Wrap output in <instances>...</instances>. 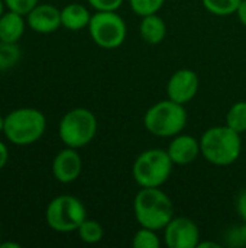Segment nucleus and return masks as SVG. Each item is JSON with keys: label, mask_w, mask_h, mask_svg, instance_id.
Masks as SVG:
<instances>
[{"label": "nucleus", "mask_w": 246, "mask_h": 248, "mask_svg": "<svg viewBox=\"0 0 246 248\" xmlns=\"http://www.w3.org/2000/svg\"><path fill=\"white\" fill-rule=\"evenodd\" d=\"M133 214L141 227L161 231L175 217V209L161 187H141L133 199Z\"/></svg>", "instance_id": "obj_1"}, {"label": "nucleus", "mask_w": 246, "mask_h": 248, "mask_svg": "<svg viewBox=\"0 0 246 248\" xmlns=\"http://www.w3.org/2000/svg\"><path fill=\"white\" fill-rule=\"evenodd\" d=\"M242 134L228 125L212 126L200 138L202 157L217 167L233 164L242 153Z\"/></svg>", "instance_id": "obj_2"}, {"label": "nucleus", "mask_w": 246, "mask_h": 248, "mask_svg": "<svg viewBox=\"0 0 246 248\" xmlns=\"http://www.w3.org/2000/svg\"><path fill=\"white\" fill-rule=\"evenodd\" d=\"M46 131L45 115L35 108H19L4 116L3 134L9 142L28 147L39 141Z\"/></svg>", "instance_id": "obj_3"}, {"label": "nucleus", "mask_w": 246, "mask_h": 248, "mask_svg": "<svg viewBox=\"0 0 246 248\" xmlns=\"http://www.w3.org/2000/svg\"><path fill=\"white\" fill-rule=\"evenodd\" d=\"M187 110L171 99H165L152 105L144 116L145 129L158 138H173L187 126Z\"/></svg>", "instance_id": "obj_4"}, {"label": "nucleus", "mask_w": 246, "mask_h": 248, "mask_svg": "<svg viewBox=\"0 0 246 248\" xmlns=\"http://www.w3.org/2000/svg\"><path fill=\"white\" fill-rule=\"evenodd\" d=\"M174 166L167 150L149 148L135 158L132 176L139 187H161L171 177Z\"/></svg>", "instance_id": "obj_5"}, {"label": "nucleus", "mask_w": 246, "mask_h": 248, "mask_svg": "<svg viewBox=\"0 0 246 248\" xmlns=\"http://www.w3.org/2000/svg\"><path fill=\"white\" fill-rule=\"evenodd\" d=\"M97 134V118L87 108H74L59 121L58 135L65 147L83 148L88 145Z\"/></svg>", "instance_id": "obj_6"}, {"label": "nucleus", "mask_w": 246, "mask_h": 248, "mask_svg": "<svg viewBox=\"0 0 246 248\" xmlns=\"http://www.w3.org/2000/svg\"><path fill=\"white\" fill-rule=\"evenodd\" d=\"M87 219L84 203L72 195H59L54 198L45 211L48 227L57 232H72Z\"/></svg>", "instance_id": "obj_7"}, {"label": "nucleus", "mask_w": 246, "mask_h": 248, "mask_svg": "<svg viewBox=\"0 0 246 248\" xmlns=\"http://www.w3.org/2000/svg\"><path fill=\"white\" fill-rule=\"evenodd\" d=\"M87 29L93 42L104 49L119 48L128 35L126 22L117 12H96Z\"/></svg>", "instance_id": "obj_8"}, {"label": "nucleus", "mask_w": 246, "mask_h": 248, "mask_svg": "<svg viewBox=\"0 0 246 248\" xmlns=\"http://www.w3.org/2000/svg\"><path fill=\"white\" fill-rule=\"evenodd\" d=\"M162 231L168 248H197L202 238L199 225L187 217H174Z\"/></svg>", "instance_id": "obj_9"}, {"label": "nucleus", "mask_w": 246, "mask_h": 248, "mask_svg": "<svg viewBox=\"0 0 246 248\" xmlns=\"http://www.w3.org/2000/svg\"><path fill=\"white\" fill-rule=\"evenodd\" d=\"M199 87V74L191 68H180L167 83V96L180 105H187L197 96Z\"/></svg>", "instance_id": "obj_10"}, {"label": "nucleus", "mask_w": 246, "mask_h": 248, "mask_svg": "<svg viewBox=\"0 0 246 248\" xmlns=\"http://www.w3.org/2000/svg\"><path fill=\"white\" fill-rule=\"evenodd\" d=\"M83 171V160L77 148L65 147L52 160V174L57 182L70 185L75 182Z\"/></svg>", "instance_id": "obj_11"}, {"label": "nucleus", "mask_w": 246, "mask_h": 248, "mask_svg": "<svg viewBox=\"0 0 246 248\" xmlns=\"http://www.w3.org/2000/svg\"><path fill=\"white\" fill-rule=\"evenodd\" d=\"M25 17L28 26L36 33H52L62 26L61 10L49 3H38Z\"/></svg>", "instance_id": "obj_12"}, {"label": "nucleus", "mask_w": 246, "mask_h": 248, "mask_svg": "<svg viewBox=\"0 0 246 248\" xmlns=\"http://www.w3.org/2000/svg\"><path fill=\"white\" fill-rule=\"evenodd\" d=\"M173 163L175 166H187L191 164L202 155L200 140L194 138L188 134H178L173 137L168 148H167Z\"/></svg>", "instance_id": "obj_13"}, {"label": "nucleus", "mask_w": 246, "mask_h": 248, "mask_svg": "<svg viewBox=\"0 0 246 248\" xmlns=\"http://www.w3.org/2000/svg\"><path fill=\"white\" fill-rule=\"evenodd\" d=\"M26 17L20 13L7 10L0 16V41L17 44L25 33Z\"/></svg>", "instance_id": "obj_14"}, {"label": "nucleus", "mask_w": 246, "mask_h": 248, "mask_svg": "<svg viewBox=\"0 0 246 248\" xmlns=\"http://www.w3.org/2000/svg\"><path fill=\"white\" fill-rule=\"evenodd\" d=\"M91 20V13L84 4L70 3L61 9V23L65 29L77 32L84 28H88Z\"/></svg>", "instance_id": "obj_15"}, {"label": "nucleus", "mask_w": 246, "mask_h": 248, "mask_svg": "<svg viewBox=\"0 0 246 248\" xmlns=\"http://www.w3.org/2000/svg\"><path fill=\"white\" fill-rule=\"evenodd\" d=\"M139 33L141 38L149 45H158L165 39L167 35V25L158 13L142 16L139 23Z\"/></svg>", "instance_id": "obj_16"}, {"label": "nucleus", "mask_w": 246, "mask_h": 248, "mask_svg": "<svg viewBox=\"0 0 246 248\" xmlns=\"http://www.w3.org/2000/svg\"><path fill=\"white\" fill-rule=\"evenodd\" d=\"M80 240L86 244H97L104 237L103 225L94 219H86L77 230Z\"/></svg>", "instance_id": "obj_17"}, {"label": "nucleus", "mask_w": 246, "mask_h": 248, "mask_svg": "<svg viewBox=\"0 0 246 248\" xmlns=\"http://www.w3.org/2000/svg\"><path fill=\"white\" fill-rule=\"evenodd\" d=\"M226 125L239 134L246 132V102L241 100L233 103L226 113Z\"/></svg>", "instance_id": "obj_18"}, {"label": "nucleus", "mask_w": 246, "mask_h": 248, "mask_svg": "<svg viewBox=\"0 0 246 248\" xmlns=\"http://www.w3.org/2000/svg\"><path fill=\"white\" fill-rule=\"evenodd\" d=\"M204 9L215 16L235 15L242 0H202Z\"/></svg>", "instance_id": "obj_19"}, {"label": "nucleus", "mask_w": 246, "mask_h": 248, "mask_svg": "<svg viewBox=\"0 0 246 248\" xmlns=\"http://www.w3.org/2000/svg\"><path fill=\"white\" fill-rule=\"evenodd\" d=\"M157 232L155 230L141 227L132 238V246L135 248H159L161 240Z\"/></svg>", "instance_id": "obj_20"}, {"label": "nucleus", "mask_w": 246, "mask_h": 248, "mask_svg": "<svg viewBox=\"0 0 246 248\" xmlns=\"http://www.w3.org/2000/svg\"><path fill=\"white\" fill-rule=\"evenodd\" d=\"M20 60V49L16 44L0 41V71L12 68Z\"/></svg>", "instance_id": "obj_21"}, {"label": "nucleus", "mask_w": 246, "mask_h": 248, "mask_svg": "<svg viewBox=\"0 0 246 248\" xmlns=\"http://www.w3.org/2000/svg\"><path fill=\"white\" fill-rule=\"evenodd\" d=\"M129 4L138 16H148L158 13L165 4V0H129Z\"/></svg>", "instance_id": "obj_22"}, {"label": "nucleus", "mask_w": 246, "mask_h": 248, "mask_svg": "<svg viewBox=\"0 0 246 248\" xmlns=\"http://www.w3.org/2000/svg\"><path fill=\"white\" fill-rule=\"evenodd\" d=\"M225 246L231 248L246 247V222L232 227L225 234Z\"/></svg>", "instance_id": "obj_23"}, {"label": "nucleus", "mask_w": 246, "mask_h": 248, "mask_svg": "<svg viewBox=\"0 0 246 248\" xmlns=\"http://www.w3.org/2000/svg\"><path fill=\"white\" fill-rule=\"evenodd\" d=\"M3 1H4L7 10L20 13L23 16H26L39 3V0H3Z\"/></svg>", "instance_id": "obj_24"}, {"label": "nucleus", "mask_w": 246, "mask_h": 248, "mask_svg": "<svg viewBox=\"0 0 246 248\" xmlns=\"http://www.w3.org/2000/svg\"><path fill=\"white\" fill-rule=\"evenodd\" d=\"M125 0H87L96 12H117Z\"/></svg>", "instance_id": "obj_25"}, {"label": "nucleus", "mask_w": 246, "mask_h": 248, "mask_svg": "<svg viewBox=\"0 0 246 248\" xmlns=\"http://www.w3.org/2000/svg\"><path fill=\"white\" fill-rule=\"evenodd\" d=\"M236 209H238V214L241 217V219L246 222V189H244L241 192V195L238 196V201H236Z\"/></svg>", "instance_id": "obj_26"}, {"label": "nucleus", "mask_w": 246, "mask_h": 248, "mask_svg": "<svg viewBox=\"0 0 246 248\" xmlns=\"http://www.w3.org/2000/svg\"><path fill=\"white\" fill-rule=\"evenodd\" d=\"M9 161V150H7V145L0 141V170H3L6 167Z\"/></svg>", "instance_id": "obj_27"}, {"label": "nucleus", "mask_w": 246, "mask_h": 248, "mask_svg": "<svg viewBox=\"0 0 246 248\" xmlns=\"http://www.w3.org/2000/svg\"><path fill=\"white\" fill-rule=\"evenodd\" d=\"M235 15L238 16L239 22L246 28V0H242V3L239 4V7H238Z\"/></svg>", "instance_id": "obj_28"}, {"label": "nucleus", "mask_w": 246, "mask_h": 248, "mask_svg": "<svg viewBox=\"0 0 246 248\" xmlns=\"http://www.w3.org/2000/svg\"><path fill=\"white\" fill-rule=\"evenodd\" d=\"M222 247V244L220 243H215V241H202L200 240V243H199V246L197 248H220Z\"/></svg>", "instance_id": "obj_29"}, {"label": "nucleus", "mask_w": 246, "mask_h": 248, "mask_svg": "<svg viewBox=\"0 0 246 248\" xmlns=\"http://www.w3.org/2000/svg\"><path fill=\"white\" fill-rule=\"evenodd\" d=\"M22 246L19 243H12V241H7V243H0V248H20Z\"/></svg>", "instance_id": "obj_30"}, {"label": "nucleus", "mask_w": 246, "mask_h": 248, "mask_svg": "<svg viewBox=\"0 0 246 248\" xmlns=\"http://www.w3.org/2000/svg\"><path fill=\"white\" fill-rule=\"evenodd\" d=\"M3 129H4V118L0 115V134H3Z\"/></svg>", "instance_id": "obj_31"}, {"label": "nucleus", "mask_w": 246, "mask_h": 248, "mask_svg": "<svg viewBox=\"0 0 246 248\" xmlns=\"http://www.w3.org/2000/svg\"><path fill=\"white\" fill-rule=\"evenodd\" d=\"M4 7H6V4H4V1L3 0H0V16L4 13Z\"/></svg>", "instance_id": "obj_32"}, {"label": "nucleus", "mask_w": 246, "mask_h": 248, "mask_svg": "<svg viewBox=\"0 0 246 248\" xmlns=\"http://www.w3.org/2000/svg\"><path fill=\"white\" fill-rule=\"evenodd\" d=\"M0 243H1V231H0Z\"/></svg>", "instance_id": "obj_33"}]
</instances>
